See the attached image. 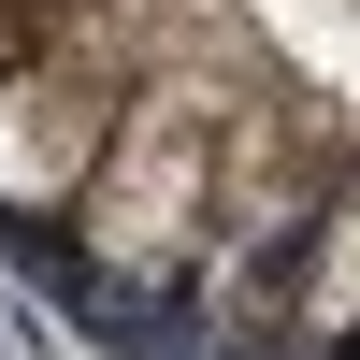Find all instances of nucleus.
Segmentation results:
<instances>
[{
  "label": "nucleus",
  "instance_id": "f257e3e1",
  "mask_svg": "<svg viewBox=\"0 0 360 360\" xmlns=\"http://www.w3.org/2000/svg\"><path fill=\"white\" fill-rule=\"evenodd\" d=\"M0 303L58 360H360V0H0Z\"/></svg>",
  "mask_w": 360,
  "mask_h": 360
},
{
  "label": "nucleus",
  "instance_id": "f03ea898",
  "mask_svg": "<svg viewBox=\"0 0 360 360\" xmlns=\"http://www.w3.org/2000/svg\"><path fill=\"white\" fill-rule=\"evenodd\" d=\"M0 360H29V346H15V317H0Z\"/></svg>",
  "mask_w": 360,
  "mask_h": 360
}]
</instances>
